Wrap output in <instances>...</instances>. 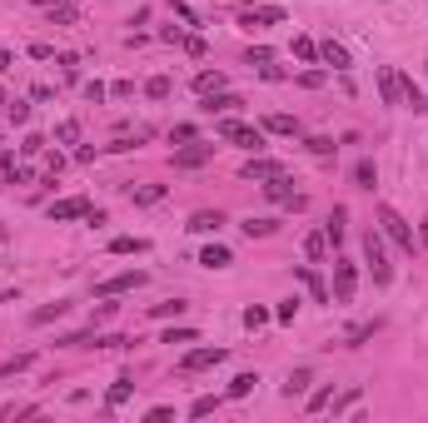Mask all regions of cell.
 Returning a JSON list of instances; mask_svg holds the SVG:
<instances>
[{"label":"cell","instance_id":"obj_43","mask_svg":"<svg viewBox=\"0 0 428 423\" xmlns=\"http://www.w3.org/2000/svg\"><path fill=\"white\" fill-rule=\"evenodd\" d=\"M180 45H184V55H195V60H204V40H200V35H184Z\"/></svg>","mask_w":428,"mask_h":423},{"label":"cell","instance_id":"obj_34","mask_svg":"<svg viewBox=\"0 0 428 423\" xmlns=\"http://www.w3.org/2000/svg\"><path fill=\"white\" fill-rule=\"evenodd\" d=\"M304 254H309V259H324V254H329V239H324V235H309V239H304Z\"/></svg>","mask_w":428,"mask_h":423},{"label":"cell","instance_id":"obj_27","mask_svg":"<svg viewBox=\"0 0 428 423\" xmlns=\"http://www.w3.org/2000/svg\"><path fill=\"white\" fill-rule=\"evenodd\" d=\"M274 229H279V224H274V219H254V215L244 219V235H249V239H269V235H274Z\"/></svg>","mask_w":428,"mask_h":423},{"label":"cell","instance_id":"obj_36","mask_svg":"<svg viewBox=\"0 0 428 423\" xmlns=\"http://www.w3.org/2000/svg\"><path fill=\"white\" fill-rule=\"evenodd\" d=\"M50 20H55V25H75V0H70V6H50Z\"/></svg>","mask_w":428,"mask_h":423},{"label":"cell","instance_id":"obj_18","mask_svg":"<svg viewBox=\"0 0 428 423\" xmlns=\"http://www.w3.org/2000/svg\"><path fill=\"white\" fill-rule=\"evenodd\" d=\"M398 80H403V105H409L414 115H423V110H428V100H423V90L414 85V75H398Z\"/></svg>","mask_w":428,"mask_h":423},{"label":"cell","instance_id":"obj_4","mask_svg":"<svg viewBox=\"0 0 428 423\" xmlns=\"http://www.w3.org/2000/svg\"><path fill=\"white\" fill-rule=\"evenodd\" d=\"M149 279V274L145 269H120V274H110V279H105L95 294H100V299H120V294H130V289H140Z\"/></svg>","mask_w":428,"mask_h":423},{"label":"cell","instance_id":"obj_45","mask_svg":"<svg viewBox=\"0 0 428 423\" xmlns=\"http://www.w3.org/2000/svg\"><path fill=\"white\" fill-rule=\"evenodd\" d=\"M329 398H334V389H319V393L309 398V413H319V409H329Z\"/></svg>","mask_w":428,"mask_h":423},{"label":"cell","instance_id":"obj_52","mask_svg":"<svg viewBox=\"0 0 428 423\" xmlns=\"http://www.w3.org/2000/svg\"><path fill=\"white\" fill-rule=\"evenodd\" d=\"M299 85H309V90H319V85H324V75H319V70H304V75H299Z\"/></svg>","mask_w":428,"mask_h":423},{"label":"cell","instance_id":"obj_40","mask_svg":"<svg viewBox=\"0 0 428 423\" xmlns=\"http://www.w3.org/2000/svg\"><path fill=\"white\" fill-rule=\"evenodd\" d=\"M294 314H299V299H284L279 309H274V319H279V324H294Z\"/></svg>","mask_w":428,"mask_h":423},{"label":"cell","instance_id":"obj_30","mask_svg":"<svg viewBox=\"0 0 428 423\" xmlns=\"http://www.w3.org/2000/svg\"><path fill=\"white\" fill-rule=\"evenodd\" d=\"M169 90H175V85H169V75H155V80L145 85V95H149V100H169Z\"/></svg>","mask_w":428,"mask_h":423},{"label":"cell","instance_id":"obj_35","mask_svg":"<svg viewBox=\"0 0 428 423\" xmlns=\"http://www.w3.org/2000/svg\"><path fill=\"white\" fill-rule=\"evenodd\" d=\"M264 324H269V309H259V304L244 309V329H264Z\"/></svg>","mask_w":428,"mask_h":423},{"label":"cell","instance_id":"obj_39","mask_svg":"<svg viewBox=\"0 0 428 423\" xmlns=\"http://www.w3.org/2000/svg\"><path fill=\"white\" fill-rule=\"evenodd\" d=\"M304 144H309V155H334V140L329 135H309Z\"/></svg>","mask_w":428,"mask_h":423},{"label":"cell","instance_id":"obj_15","mask_svg":"<svg viewBox=\"0 0 428 423\" xmlns=\"http://www.w3.org/2000/svg\"><path fill=\"white\" fill-rule=\"evenodd\" d=\"M319 60H324V65H334V70H349V50L339 45V40H324V45H319Z\"/></svg>","mask_w":428,"mask_h":423},{"label":"cell","instance_id":"obj_11","mask_svg":"<svg viewBox=\"0 0 428 423\" xmlns=\"http://www.w3.org/2000/svg\"><path fill=\"white\" fill-rule=\"evenodd\" d=\"M274 175H284V164H279V160L249 155V164H244V180H274Z\"/></svg>","mask_w":428,"mask_h":423},{"label":"cell","instance_id":"obj_37","mask_svg":"<svg viewBox=\"0 0 428 423\" xmlns=\"http://www.w3.org/2000/svg\"><path fill=\"white\" fill-rule=\"evenodd\" d=\"M294 55H299V60H319V45H314L309 35H299V40H294Z\"/></svg>","mask_w":428,"mask_h":423},{"label":"cell","instance_id":"obj_2","mask_svg":"<svg viewBox=\"0 0 428 423\" xmlns=\"http://www.w3.org/2000/svg\"><path fill=\"white\" fill-rule=\"evenodd\" d=\"M363 259H369V269H374V284H389L394 279L389 249H383V229H369V235H363Z\"/></svg>","mask_w":428,"mask_h":423},{"label":"cell","instance_id":"obj_3","mask_svg":"<svg viewBox=\"0 0 428 423\" xmlns=\"http://www.w3.org/2000/svg\"><path fill=\"white\" fill-rule=\"evenodd\" d=\"M220 140H229V144H239V150H249V155H259V150H264V135L254 130V124H244V120H234V115H224V120H220Z\"/></svg>","mask_w":428,"mask_h":423},{"label":"cell","instance_id":"obj_23","mask_svg":"<svg viewBox=\"0 0 428 423\" xmlns=\"http://www.w3.org/2000/svg\"><path fill=\"white\" fill-rule=\"evenodd\" d=\"M200 264H204V269H224V264H234V259H229L224 244H209V249L200 254Z\"/></svg>","mask_w":428,"mask_h":423},{"label":"cell","instance_id":"obj_47","mask_svg":"<svg viewBox=\"0 0 428 423\" xmlns=\"http://www.w3.org/2000/svg\"><path fill=\"white\" fill-rule=\"evenodd\" d=\"M244 60H249V65H269V60H274V55H269V50H264V45H254V50H249V55H244Z\"/></svg>","mask_w":428,"mask_h":423},{"label":"cell","instance_id":"obj_1","mask_svg":"<svg viewBox=\"0 0 428 423\" xmlns=\"http://www.w3.org/2000/svg\"><path fill=\"white\" fill-rule=\"evenodd\" d=\"M378 229H383V235H389V239H394L403 254H418V239H414V229H409V219H403L394 204H378Z\"/></svg>","mask_w":428,"mask_h":423},{"label":"cell","instance_id":"obj_21","mask_svg":"<svg viewBox=\"0 0 428 423\" xmlns=\"http://www.w3.org/2000/svg\"><path fill=\"white\" fill-rule=\"evenodd\" d=\"M195 90H200V95L224 90V70H200V75H195Z\"/></svg>","mask_w":428,"mask_h":423},{"label":"cell","instance_id":"obj_14","mask_svg":"<svg viewBox=\"0 0 428 423\" xmlns=\"http://www.w3.org/2000/svg\"><path fill=\"white\" fill-rule=\"evenodd\" d=\"M220 224H224L220 209H200V215H189V224H184V229H195V235H214Z\"/></svg>","mask_w":428,"mask_h":423},{"label":"cell","instance_id":"obj_55","mask_svg":"<svg viewBox=\"0 0 428 423\" xmlns=\"http://www.w3.org/2000/svg\"><path fill=\"white\" fill-rule=\"evenodd\" d=\"M15 65V60H10V50H0V70H10Z\"/></svg>","mask_w":428,"mask_h":423},{"label":"cell","instance_id":"obj_6","mask_svg":"<svg viewBox=\"0 0 428 423\" xmlns=\"http://www.w3.org/2000/svg\"><path fill=\"white\" fill-rule=\"evenodd\" d=\"M279 20H284L279 6H244L239 10V25L244 30H264V25H279Z\"/></svg>","mask_w":428,"mask_h":423},{"label":"cell","instance_id":"obj_48","mask_svg":"<svg viewBox=\"0 0 428 423\" xmlns=\"http://www.w3.org/2000/svg\"><path fill=\"white\" fill-rule=\"evenodd\" d=\"M25 120H30V105L15 100V105H10V124H25Z\"/></svg>","mask_w":428,"mask_h":423},{"label":"cell","instance_id":"obj_5","mask_svg":"<svg viewBox=\"0 0 428 423\" xmlns=\"http://www.w3.org/2000/svg\"><path fill=\"white\" fill-rule=\"evenodd\" d=\"M354 289H359V269L349 259H334V299L339 304H354Z\"/></svg>","mask_w":428,"mask_h":423},{"label":"cell","instance_id":"obj_16","mask_svg":"<svg viewBox=\"0 0 428 423\" xmlns=\"http://www.w3.org/2000/svg\"><path fill=\"white\" fill-rule=\"evenodd\" d=\"M80 215H90V204L85 199H60V204H50V219L60 224V219H80Z\"/></svg>","mask_w":428,"mask_h":423},{"label":"cell","instance_id":"obj_22","mask_svg":"<svg viewBox=\"0 0 428 423\" xmlns=\"http://www.w3.org/2000/svg\"><path fill=\"white\" fill-rule=\"evenodd\" d=\"M264 130H269V135H299V120H294V115H269Z\"/></svg>","mask_w":428,"mask_h":423},{"label":"cell","instance_id":"obj_46","mask_svg":"<svg viewBox=\"0 0 428 423\" xmlns=\"http://www.w3.org/2000/svg\"><path fill=\"white\" fill-rule=\"evenodd\" d=\"M169 140H180V144H189V140H195V124H175V130H169Z\"/></svg>","mask_w":428,"mask_h":423},{"label":"cell","instance_id":"obj_44","mask_svg":"<svg viewBox=\"0 0 428 423\" xmlns=\"http://www.w3.org/2000/svg\"><path fill=\"white\" fill-rule=\"evenodd\" d=\"M354 409H359V389H349V393L334 404V413H354Z\"/></svg>","mask_w":428,"mask_h":423},{"label":"cell","instance_id":"obj_42","mask_svg":"<svg viewBox=\"0 0 428 423\" xmlns=\"http://www.w3.org/2000/svg\"><path fill=\"white\" fill-rule=\"evenodd\" d=\"M169 10H175V15L184 20V25H200V15H195V10H189V6H184V0H169Z\"/></svg>","mask_w":428,"mask_h":423},{"label":"cell","instance_id":"obj_17","mask_svg":"<svg viewBox=\"0 0 428 423\" xmlns=\"http://www.w3.org/2000/svg\"><path fill=\"white\" fill-rule=\"evenodd\" d=\"M130 393H135V378H130V373H125V378H115V389L105 393V409L115 413V409H120V404H125V398H130Z\"/></svg>","mask_w":428,"mask_h":423},{"label":"cell","instance_id":"obj_7","mask_svg":"<svg viewBox=\"0 0 428 423\" xmlns=\"http://www.w3.org/2000/svg\"><path fill=\"white\" fill-rule=\"evenodd\" d=\"M214 364H224V349H189L180 358V373H200V369H214Z\"/></svg>","mask_w":428,"mask_h":423},{"label":"cell","instance_id":"obj_26","mask_svg":"<svg viewBox=\"0 0 428 423\" xmlns=\"http://www.w3.org/2000/svg\"><path fill=\"white\" fill-rule=\"evenodd\" d=\"M354 180H359V189H374V184H378V169H374V160H359V164H354Z\"/></svg>","mask_w":428,"mask_h":423},{"label":"cell","instance_id":"obj_19","mask_svg":"<svg viewBox=\"0 0 428 423\" xmlns=\"http://www.w3.org/2000/svg\"><path fill=\"white\" fill-rule=\"evenodd\" d=\"M130 199L135 204H160L164 199V184H130Z\"/></svg>","mask_w":428,"mask_h":423},{"label":"cell","instance_id":"obj_41","mask_svg":"<svg viewBox=\"0 0 428 423\" xmlns=\"http://www.w3.org/2000/svg\"><path fill=\"white\" fill-rule=\"evenodd\" d=\"M195 338H200L195 329H169V334H164V344H195Z\"/></svg>","mask_w":428,"mask_h":423},{"label":"cell","instance_id":"obj_13","mask_svg":"<svg viewBox=\"0 0 428 423\" xmlns=\"http://www.w3.org/2000/svg\"><path fill=\"white\" fill-rule=\"evenodd\" d=\"M239 95H229V90H214V95H204V110L209 115H234V110H239Z\"/></svg>","mask_w":428,"mask_h":423},{"label":"cell","instance_id":"obj_53","mask_svg":"<svg viewBox=\"0 0 428 423\" xmlns=\"http://www.w3.org/2000/svg\"><path fill=\"white\" fill-rule=\"evenodd\" d=\"M164 418H175V409H169V404H160V409H149V423H164Z\"/></svg>","mask_w":428,"mask_h":423},{"label":"cell","instance_id":"obj_12","mask_svg":"<svg viewBox=\"0 0 428 423\" xmlns=\"http://www.w3.org/2000/svg\"><path fill=\"white\" fill-rule=\"evenodd\" d=\"M344 235H349V209L334 204V215H329V224H324V239H329V244H344Z\"/></svg>","mask_w":428,"mask_h":423},{"label":"cell","instance_id":"obj_10","mask_svg":"<svg viewBox=\"0 0 428 423\" xmlns=\"http://www.w3.org/2000/svg\"><path fill=\"white\" fill-rule=\"evenodd\" d=\"M264 195H269V199H279V204H294V209H304V195H294L284 175H274V180H264Z\"/></svg>","mask_w":428,"mask_h":423},{"label":"cell","instance_id":"obj_31","mask_svg":"<svg viewBox=\"0 0 428 423\" xmlns=\"http://www.w3.org/2000/svg\"><path fill=\"white\" fill-rule=\"evenodd\" d=\"M65 309H70V304H45V309H35V314H30V324L40 329V324H50V319H60V314H65Z\"/></svg>","mask_w":428,"mask_h":423},{"label":"cell","instance_id":"obj_38","mask_svg":"<svg viewBox=\"0 0 428 423\" xmlns=\"http://www.w3.org/2000/svg\"><path fill=\"white\" fill-rule=\"evenodd\" d=\"M55 140H60V144H75V140H80V124H75V120H60Z\"/></svg>","mask_w":428,"mask_h":423},{"label":"cell","instance_id":"obj_24","mask_svg":"<svg viewBox=\"0 0 428 423\" xmlns=\"http://www.w3.org/2000/svg\"><path fill=\"white\" fill-rule=\"evenodd\" d=\"M299 279H304V289L314 294V299H319V304H329V289H324V279H319V274H314V269H299Z\"/></svg>","mask_w":428,"mask_h":423},{"label":"cell","instance_id":"obj_54","mask_svg":"<svg viewBox=\"0 0 428 423\" xmlns=\"http://www.w3.org/2000/svg\"><path fill=\"white\" fill-rule=\"evenodd\" d=\"M428 244V209H423V229H418V249Z\"/></svg>","mask_w":428,"mask_h":423},{"label":"cell","instance_id":"obj_51","mask_svg":"<svg viewBox=\"0 0 428 423\" xmlns=\"http://www.w3.org/2000/svg\"><path fill=\"white\" fill-rule=\"evenodd\" d=\"M115 309H120V304H110V299H105V304L95 309V324H105V319H115Z\"/></svg>","mask_w":428,"mask_h":423},{"label":"cell","instance_id":"obj_20","mask_svg":"<svg viewBox=\"0 0 428 423\" xmlns=\"http://www.w3.org/2000/svg\"><path fill=\"white\" fill-rule=\"evenodd\" d=\"M149 249V239H140V235H120V239H110V254H145Z\"/></svg>","mask_w":428,"mask_h":423},{"label":"cell","instance_id":"obj_50","mask_svg":"<svg viewBox=\"0 0 428 423\" xmlns=\"http://www.w3.org/2000/svg\"><path fill=\"white\" fill-rule=\"evenodd\" d=\"M20 150H25V155H40V150H45V140H40V135H25V144H20Z\"/></svg>","mask_w":428,"mask_h":423},{"label":"cell","instance_id":"obj_9","mask_svg":"<svg viewBox=\"0 0 428 423\" xmlns=\"http://www.w3.org/2000/svg\"><path fill=\"white\" fill-rule=\"evenodd\" d=\"M214 160V144H184V150H175V169H200Z\"/></svg>","mask_w":428,"mask_h":423},{"label":"cell","instance_id":"obj_32","mask_svg":"<svg viewBox=\"0 0 428 423\" xmlns=\"http://www.w3.org/2000/svg\"><path fill=\"white\" fill-rule=\"evenodd\" d=\"M214 409H220V398H214V393H204V398H195V404H189V418H209Z\"/></svg>","mask_w":428,"mask_h":423},{"label":"cell","instance_id":"obj_25","mask_svg":"<svg viewBox=\"0 0 428 423\" xmlns=\"http://www.w3.org/2000/svg\"><path fill=\"white\" fill-rule=\"evenodd\" d=\"M184 309H189L184 299H164V304H155V309H149V319H180Z\"/></svg>","mask_w":428,"mask_h":423},{"label":"cell","instance_id":"obj_8","mask_svg":"<svg viewBox=\"0 0 428 423\" xmlns=\"http://www.w3.org/2000/svg\"><path fill=\"white\" fill-rule=\"evenodd\" d=\"M378 95H383L389 110H398V105H403V80H398V70H389V65L378 70Z\"/></svg>","mask_w":428,"mask_h":423},{"label":"cell","instance_id":"obj_29","mask_svg":"<svg viewBox=\"0 0 428 423\" xmlns=\"http://www.w3.org/2000/svg\"><path fill=\"white\" fill-rule=\"evenodd\" d=\"M254 384H259V373H239V378L229 384V398H249V393H254Z\"/></svg>","mask_w":428,"mask_h":423},{"label":"cell","instance_id":"obj_33","mask_svg":"<svg viewBox=\"0 0 428 423\" xmlns=\"http://www.w3.org/2000/svg\"><path fill=\"white\" fill-rule=\"evenodd\" d=\"M304 389H309V369H294V373H289V384H284V398L304 393Z\"/></svg>","mask_w":428,"mask_h":423},{"label":"cell","instance_id":"obj_49","mask_svg":"<svg viewBox=\"0 0 428 423\" xmlns=\"http://www.w3.org/2000/svg\"><path fill=\"white\" fill-rule=\"evenodd\" d=\"M85 100L100 105V100H105V85H100V80H90V85H85Z\"/></svg>","mask_w":428,"mask_h":423},{"label":"cell","instance_id":"obj_28","mask_svg":"<svg viewBox=\"0 0 428 423\" xmlns=\"http://www.w3.org/2000/svg\"><path fill=\"white\" fill-rule=\"evenodd\" d=\"M374 334H378V319H374V324H354V329L344 334V344H349V349H359L363 338H374Z\"/></svg>","mask_w":428,"mask_h":423}]
</instances>
